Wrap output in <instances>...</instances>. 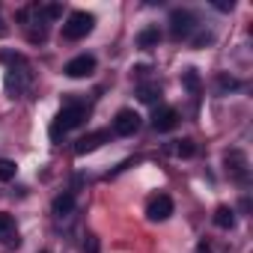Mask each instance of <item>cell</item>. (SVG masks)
Listing matches in <instances>:
<instances>
[{
    "instance_id": "cell-25",
    "label": "cell",
    "mask_w": 253,
    "mask_h": 253,
    "mask_svg": "<svg viewBox=\"0 0 253 253\" xmlns=\"http://www.w3.org/2000/svg\"><path fill=\"white\" fill-rule=\"evenodd\" d=\"M39 253H51V250H39Z\"/></svg>"
},
{
    "instance_id": "cell-8",
    "label": "cell",
    "mask_w": 253,
    "mask_h": 253,
    "mask_svg": "<svg viewBox=\"0 0 253 253\" xmlns=\"http://www.w3.org/2000/svg\"><path fill=\"white\" fill-rule=\"evenodd\" d=\"M170 214H173V200H170L167 194H158V197L149 200V206H146V217H149L152 223H161V220H167Z\"/></svg>"
},
{
    "instance_id": "cell-16",
    "label": "cell",
    "mask_w": 253,
    "mask_h": 253,
    "mask_svg": "<svg viewBox=\"0 0 253 253\" xmlns=\"http://www.w3.org/2000/svg\"><path fill=\"white\" fill-rule=\"evenodd\" d=\"M173 152H176L179 158H194V155H197V143H194L191 137H185V140H176Z\"/></svg>"
},
{
    "instance_id": "cell-13",
    "label": "cell",
    "mask_w": 253,
    "mask_h": 253,
    "mask_svg": "<svg viewBox=\"0 0 253 253\" xmlns=\"http://www.w3.org/2000/svg\"><path fill=\"white\" fill-rule=\"evenodd\" d=\"M158 42H161V30H158V27H143V30L137 33V48H143V51L158 48Z\"/></svg>"
},
{
    "instance_id": "cell-9",
    "label": "cell",
    "mask_w": 253,
    "mask_h": 253,
    "mask_svg": "<svg viewBox=\"0 0 253 253\" xmlns=\"http://www.w3.org/2000/svg\"><path fill=\"white\" fill-rule=\"evenodd\" d=\"M63 72H66L69 78H89V75L95 72V57H92V54H78L75 60L66 63Z\"/></svg>"
},
{
    "instance_id": "cell-23",
    "label": "cell",
    "mask_w": 253,
    "mask_h": 253,
    "mask_svg": "<svg viewBox=\"0 0 253 253\" xmlns=\"http://www.w3.org/2000/svg\"><path fill=\"white\" fill-rule=\"evenodd\" d=\"M214 6H217L220 12H229V9H232V0H229V3H223V0H217V3H214Z\"/></svg>"
},
{
    "instance_id": "cell-2",
    "label": "cell",
    "mask_w": 253,
    "mask_h": 253,
    "mask_svg": "<svg viewBox=\"0 0 253 253\" xmlns=\"http://www.w3.org/2000/svg\"><path fill=\"white\" fill-rule=\"evenodd\" d=\"M18 21L27 30V39L33 45H39V42L48 39V15H45V6H27V9H21L18 12Z\"/></svg>"
},
{
    "instance_id": "cell-20",
    "label": "cell",
    "mask_w": 253,
    "mask_h": 253,
    "mask_svg": "<svg viewBox=\"0 0 253 253\" xmlns=\"http://www.w3.org/2000/svg\"><path fill=\"white\" fill-rule=\"evenodd\" d=\"M211 39H214L211 30H194V36H191V48H203V45H209Z\"/></svg>"
},
{
    "instance_id": "cell-14",
    "label": "cell",
    "mask_w": 253,
    "mask_h": 253,
    "mask_svg": "<svg viewBox=\"0 0 253 253\" xmlns=\"http://www.w3.org/2000/svg\"><path fill=\"white\" fill-rule=\"evenodd\" d=\"M211 220H214V226H220V229H232V226H235V211H232L229 206H217Z\"/></svg>"
},
{
    "instance_id": "cell-21",
    "label": "cell",
    "mask_w": 253,
    "mask_h": 253,
    "mask_svg": "<svg viewBox=\"0 0 253 253\" xmlns=\"http://www.w3.org/2000/svg\"><path fill=\"white\" fill-rule=\"evenodd\" d=\"M84 253H101V241H98V235H86V241H84Z\"/></svg>"
},
{
    "instance_id": "cell-4",
    "label": "cell",
    "mask_w": 253,
    "mask_h": 253,
    "mask_svg": "<svg viewBox=\"0 0 253 253\" xmlns=\"http://www.w3.org/2000/svg\"><path fill=\"white\" fill-rule=\"evenodd\" d=\"M92 27H95V18H92L89 12H81V9H78V12H69V18H66V24H63V36L72 39V42H78V39L89 36Z\"/></svg>"
},
{
    "instance_id": "cell-12",
    "label": "cell",
    "mask_w": 253,
    "mask_h": 253,
    "mask_svg": "<svg viewBox=\"0 0 253 253\" xmlns=\"http://www.w3.org/2000/svg\"><path fill=\"white\" fill-rule=\"evenodd\" d=\"M0 241L3 244H18V226H15V217L0 211Z\"/></svg>"
},
{
    "instance_id": "cell-24",
    "label": "cell",
    "mask_w": 253,
    "mask_h": 253,
    "mask_svg": "<svg viewBox=\"0 0 253 253\" xmlns=\"http://www.w3.org/2000/svg\"><path fill=\"white\" fill-rule=\"evenodd\" d=\"M197 253H209V244H206V241H203V244H200V250H197Z\"/></svg>"
},
{
    "instance_id": "cell-5",
    "label": "cell",
    "mask_w": 253,
    "mask_h": 253,
    "mask_svg": "<svg viewBox=\"0 0 253 253\" xmlns=\"http://www.w3.org/2000/svg\"><path fill=\"white\" fill-rule=\"evenodd\" d=\"M197 15L191 9H173L170 12V36L173 39H191L197 30Z\"/></svg>"
},
{
    "instance_id": "cell-22",
    "label": "cell",
    "mask_w": 253,
    "mask_h": 253,
    "mask_svg": "<svg viewBox=\"0 0 253 253\" xmlns=\"http://www.w3.org/2000/svg\"><path fill=\"white\" fill-rule=\"evenodd\" d=\"M217 86H220V89L226 92V89H238L241 84H238L235 78H226V75H220V78H217Z\"/></svg>"
},
{
    "instance_id": "cell-11",
    "label": "cell",
    "mask_w": 253,
    "mask_h": 253,
    "mask_svg": "<svg viewBox=\"0 0 253 253\" xmlns=\"http://www.w3.org/2000/svg\"><path fill=\"white\" fill-rule=\"evenodd\" d=\"M104 140H110V131H92V134H86V137H81L78 143H75V152L78 155H86V152H95Z\"/></svg>"
},
{
    "instance_id": "cell-1",
    "label": "cell",
    "mask_w": 253,
    "mask_h": 253,
    "mask_svg": "<svg viewBox=\"0 0 253 253\" xmlns=\"http://www.w3.org/2000/svg\"><path fill=\"white\" fill-rule=\"evenodd\" d=\"M3 63H9V72H6V92L12 98H21L30 84H33V72H30V63L21 57V54H3Z\"/></svg>"
},
{
    "instance_id": "cell-10",
    "label": "cell",
    "mask_w": 253,
    "mask_h": 253,
    "mask_svg": "<svg viewBox=\"0 0 253 253\" xmlns=\"http://www.w3.org/2000/svg\"><path fill=\"white\" fill-rule=\"evenodd\" d=\"M179 122V110L176 107H158L155 116H152V128L155 131H173Z\"/></svg>"
},
{
    "instance_id": "cell-3",
    "label": "cell",
    "mask_w": 253,
    "mask_h": 253,
    "mask_svg": "<svg viewBox=\"0 0 253 253\" xmlns=\"http://www.w3.org/2000/svg\"><path fill=\"white\" fill-rule=\"evenodd\" d=\"M84 119H86V104H81V101H69V104L54 116L51 137H54V140H60V134H66V131L78 128V125H84Z\"/></svg>"
},
{
    "instance_id": "cell-17",
    "label": "cell",
    "mask_w": 253,
    "mask_h": 253,
    "mask_svg": "<svg viewBox=\"0 0 253 253\" xmlns=\"http://www.w3.org/2000/svg\"><path fill=\"white\" fill-rule=\"evenodd\" d=\"M158 98H161V86H158V84H143V86H140V101L155 104Z\"/></svg>"
},
{
    "instance_id": "cell-18",
    "label": "cell",
    "mask_w": 253,
    "mask_h": 253,
    "mask_svg": "<svg viewBox=\"0 0 253 253\" xmlns=\"http://www.w3.org/2000/svg\"><path fill=\"white\" fill-rule=\"evenodd\" d=\"M182 84L188 86V92H200V75H197V69H185L182 72Z\"/></svg>"
},
{
    "instance_id": "cell-19",
    "label": "cell",
    "mask_w": 253,
    "mask_h": 253,
    "mask_svg": "<svg viewBox=\"0 0 253 253\" xmlns=\"http://www.w3.org/2000/svg\"><path fill=\"white\" fill-rule=\"evenodd\" d=\"M15 173H18L15 161H9V158H0V182H12V179H15Z\"/></svg>"
},
{
    "instance_id": "cell-15",
    "label": "cell",
    "mask_w": 253,
    "mask_h": 253,
    "mask_svg": "<svg viewBox=\"0 0 253 253\" xmlns=\"http://www.w3.org/2000/svg\"><path fill=\"white\" fill-rule=\"evenodd\" d=\"M72 209H75V194H72V191H66V194H60V197L54 200V214H57V217L72 214Z\"/></svg>"
},
{
    "instance_id": "cell-6",
    "label": "cell",
    "mask_w": 253,
    "mask_h": 253,
    "mask_svg": "<svg viewBox=\"0 0 253 253\" xmlns=\"http://www.w3.org/2000/svg\"><path fill=\"white\" fill-rule=\"evenodd\" d=\"M223 164H226L229 179H235L238 185H244V182L250 179V164H247V155H244L241 149H229V152L223 155Z\"/></svg>"
},
{
    "instance_id": "cell-7",
    "label": "cell",
    "mask_w": 253,
    "mask_h": 253,
    "mask_svg": "<svg viewBox=\"0 0 253 253\" xmlns=\"http://www.w3.org/2000/svg\"><path fill=\"white\" fill-rule=\"evenodd\" d=\"M140 131V113L131 110V107H122L116 116H113V134L119 137H131Z\"/></svg>"
}]
</instances>
